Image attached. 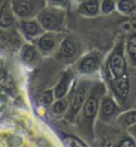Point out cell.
<instances>
[{"label":"cell","mask_w":136,"mask_h":147,"mask_svg":"<svg viewBox=\"0 0 136 147\" xmlns=\"http://www.w3.org/2000/svg\"><path fill=\"white\" fill-rule=\"evenodd\" d=\"M96 65H98V59L95 57H93V56H89V57H86L82 60L79 68H81V70L83 72H92V71L95 70Z\"/></svg>","instance_id":"obj_10"},{"label":"cell","mask_w":136,"mask_h":147,"mask_svg":"<svg viewBox=\"0 0 136 147\" xmlns=\"http://www.w3.org/2000/svg\"><path fill=\"white\" fill-rule=\"evenodd\" d=\"M18 20H33L48 5L46 0H11Z\"/></svg>","instance_id":"obj_2"},{"label":"cell","mask_w":136,"mask_h":147,"mask_svg":"<svg viewBox=\"0 0 136 147\" xmlns=\"http://www.w3.org/2000/svg\"><path fill=\"white\" fill-rule=\"evenodd\" d=\"M64 142L67 147H86L78 139L72 138V136H67L64 139Z\"/></svg>","instance_id":"obj_18"},{"label":"cell","mask_w":136,"mask_h":147,"mask_svg":"<svg viewBox=\"0 0 136 147\" xmlns=\"http://www.w3.org/2000/svg\"><path fill=\"white\" fill-rule=\"evenodd\" d=\"M65 17H66V12L64 7L47 5L39 13V16L36 17V20L40 22L42 28L46 32H58L64 26Z\"/></svg>","instance_id":"obj_1"},{"label":"cell","mask_w":136,"mask_h":147,"mask_svg":"<svg viewBox=\"0 0 136 147\" xmlns=\"http://www.w3.org/2000/svg\"><path fill=\"white\" fill-rule=\"evenodd\" d=\"M36 56V51H35V48L33 46H30V45H26L23 47V50H22V58L24 62H32V60L35 58Z\"/></svg>","instance_id":"obj_15"},{"label":"cell","mask_w":136,"mask_h":147,"mask_svg":"<svg viewBox=\"0 0 136 147\" xmlns=\"http://www.w3.org/2000/svg\"><path fill=\"white\" fill-rule=\"evenodd\" d=\"M20 28L21 32L28 39L36 38V36L41 35L42 32L45 30L36 18H33V20H20Z\"/></svg>","instance_id":"obj_4"},{"label":"cell","mask_w":136,"mask_h":147,"mask_svg":"<svg viewBox=\"0 0 136 147\" xmlns=\"http://www.w3.org/2000/svg\"><path fill=\"white\" fill-rule=\"evenodd\" d=\"M121 30L123 33H136V21L122 23L121 24Z\"/></svg>","instance_id":"obj_17"},{"label":"cell","mask_w":136,"mask_h":147,"mask_svg":"<svg viewBox=\"0 0 136 147\" xmlns=\"http://www.w3.org/2000/svg\"><path fill=\"white\" fill-rule=\"evenodd\" d=\"M117 11L124 16H131L136 12V0H117Z\"/></svg>","instance_id":"obj_8"},{"label":"cell","mask_w":136,"mask_h":147,"mask_svg":"<svg viewBox=\"0 0 136 147\" xmlns=\"http://www.w3.org/2000/svg\"><path fill=\"white\" fill-rule=\"evenodd\" d=\"M53 100V94L51 90H47L44 93V95H42V101H44L45 104H51V101Z\"/></svg>","instance_id":"obj_24"},{"label":"cell","mask_w":136,"mask_h":147,"mask_svg":"<svg viewBox=\"0 0 136 147\" xmlns=\"http://www.w3.org/2000/svg\"><path fill=\"white\" fill-rule=\"evenodd\" d=\"M65 109H66V102L64 100H59L54 104V106H53V111L55 113H61V112H64L65 111Z\"/></svg>","instance_id":"obj_21"},{"label":"cell","mask_w":136,"mask_h":147,"mask_svg":"<svg viewBox=\"0 0 136 147\" xmlns=\"http://www.w3.org/2000/svg\"><path fill=\"white\" fill-rule=\"evenodd\" d=\"M125 123L128 124H134L136 123V111H133V112H129L128 115H125Z\"/></svg>","instance_id":"obj_23"},{"label":"cell","mask_w":136,"mask_h":147,"mask_svg":"<svg viewBox=\"0 0 136 147\" xmlns=\"http://www.w3.org/2000/svg\"><path fill=\"white\" fill-rule=\"evenodd\" d=\"M128 51L133 56H136V35H133L128 41Z\"/></svg>","instance_id":"obj_20"},{"label":"cell","mask_w":136,"mask_h":147,"mask_svg":"<svg viewBox=\"0 0 136 147\" xmlns=\"http://www.w3.org/2000/svg\"><path fill=\"white\" fill-rule=\"evenodd\" d=\"M48 5H54V6H59V7H66L70 4V0H46Z\"/></svg>","instance_id":"obj_22"},{"label":"cell","mask_w":136,"mask_h":147,"mask_svg":"<svg viewBox=\"0 0 136 147\" xmlns=\"http://www.w3.org/2000/svg\"><path fill=\"white\" fill-rule=\"evenodd\" d=\"M113 83H114V88H116V90H117V93H118L121 96H127L128 89H129L127 78H125L124 76L118 77Z\"/></svg>","instance_id":"obj_11"},{"label":"cell","mask_w":136,"mask_h":147,"mask_svg":"<svg viewBox=\"0 0 136 147\" xmlns=\"http://www.w3.org/2000/svg\"><path fill=\"white\" fill-rule=\"evenodd\" d=\"M133 131H134V133H136V125L133 128Z\"/></svg>","instance_id":"obj_26"},{"label":"cell","mask_w":136,"mask_h":147,"mask_svg":"<svg viewBox=\"0 0 136 147\" xmlns=\"http://www.w3.org/2000/svg\"><path fill=\"white\" fill-rule=\"evenodd\" d=\"M96 110H98V100L94 99V98L88 99L84 106V115L87 117H93L96 113Z\"/></svg>","instance_id":"obj_14"},{"label":"cell","mask_w":136,"mask_h":147,"mask_svg":"<svg viewBox=\"0 0 136 147\" xmlns=\"http://www.w3.org/2000/svg\"><path fill=\"white\" fill-rule=\"evenodd\" d=\"M110 68L116 77H122L125 74V62L121 53H114L110 60Z\"/></svg>","instance_id":"obj_6"},{"label":"cell","mask_w":136,"mask_h":147,"mask_svg":"<svg viewBox=\"0 0 136 147\" xmlns=\"http://www.w3.org/2000/svg\"><path fill=\"white\" fill-rule=\"evenodd\" d=\"M55 44H57V40H55V36H54L53 32H47L46 34L41 35L38 40V45L40 47V50L44 51V52L52 51L55 46Z\"/></svg>","instance_id":"obj_7"},{"label":"cell","mask_w":136,"mask_h":147,"mask_svg":"<svg viewBox=\"0 0 136 147\" xmlns=\"http://www.w3.org/2000/svg\"><path fill=\"white\" fill-rule=\"evenodd\" d=\"M77 12L84 17H95L100 15L101 0H83L77 4Z\"/></svg>","instance_id":"obj_5"},{"label":"cell","mask_w":136,"mask_h":147,"mask_svg":"<svg viewBox=\"0 0 136 147\" xmlns=\"http://www.w3.org/2000/svg\"><path fill=\"white\" fill-rule=\"evenodd\" d=\"M69 78H70V75H67V74H65V75L61 77L60 82L58 83L57 87H55V96L57 98H61L65 95L66 89H67V84H69Z\"/></svg>","instance_id":"obj_13"},{"label":"cell","mask_w":136,"mask_h":147,"mask_svg":"<svg viewBox=\"0 0 136 147\" xmlns=\"http://www.w3.org/2000/svg\"><path fill=\"white\" fill-rule=\"evenodd\" d=\"M117 10V0H101V15H111Z\"/></svg>","instance_id":"obj_12"},{"label":"cell","mask_w":136,"mask_h":147,"mask_svg":"<svg viewBox=\"0 0 136 147\" xmlns=\"http://www.w3.org/2000/svg\"><path fill=\"white\" fill-rule=\"evenodd\" d=\"M114 111V104L110 100H106L104 104H102V113L105 116H110L112 115Z\"/></svg>","instance_id":"obj_19"},{"label":"cell","mask_w":136,"mask_h":147,"mask_svg":"<svg viewBox=\"0 0 136 147\" xmlns=\"http://www.w3.org/2000/svg\"><path fill=\"white\" fill-rule=\"evenodd\" d=\"M76 52V46H75V42H73L70 38L65 39L63 42H61V46H60V53L63 54L64 57H72Z\"/></svg>","instance_id":"obj_9"},{"label":"cell","mask_w":136,"mask_h":147,"mask_svg":"<svg viewBox=\"0 0 136 147\" xmlns=\"http://www.w3.org/2000/svg\"><path fill=\"white\" fill-rule=\"evenodd\" d=\"M75 1H76V3L78 4V3H81V1H83V0H75Z\"/></svg>","instance_id":"obj_27"},{"label":"cell","mask_w":136,"mask_h":147,"mask_svg":"<svg viewBox=\"0 0 136 147\" xmlns=\"http://www.w3.org/2000/svg\"><path fill=\"white\" fill-rule=\"evenodd\" d=\"M83 99H84V95H83V92L81 89H78L75 95L72 98V111H77V110L81 107L82 102H83Z\"/></svg>","instance_id":"obj_16"},{"label":"cell","mask_w":136,"mask_h":147,"mask_svg":"<svg viewBox=\"0 0 136 147\" xmlns=\"http://www.w3.org/2000/svg\"><path fill=\"white\" fill-rule=\"evenodd\" d=\"M119 147H135V145L130 140H124V141L119 145Z\"/></svg>","instance_id":"obj_25"},{"label":"cell","mask_w":136,"mask_h":147,"mask_svg":"<svg viewBox=\"0 0 136 147\" xmlns=\"http://www.w3.org/2000/svg\"><path fill=\"white\" fill-rule=\"evenodd\" d=\"M16 15L12 9L11 0H5L0 6V28H11L16 22Z\"/></svg>","instance_id":"obj_3"}]
</instances>
